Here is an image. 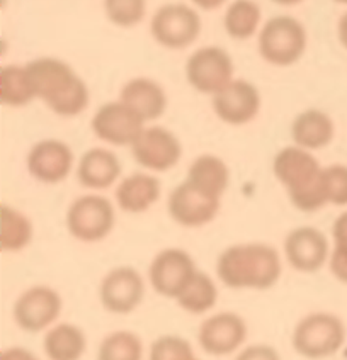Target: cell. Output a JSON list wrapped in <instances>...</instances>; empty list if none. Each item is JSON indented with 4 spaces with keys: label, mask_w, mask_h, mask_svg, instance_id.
<instances>
[{
    "label": "cell",
    "mask_w": 347,
    "mask_h": 360,
    "mask_svg": "<svg viewBox=\"0 0 347 360\" xmlns=\"http://www.w3.org/2000/svg\"><path fill=\"white\" fill-rule=\"evenodd\" d=\"M283 274V259L272 245L251 241L227 247L216 260V276L235 290L272 289Z\"/></svg>",
    "instance_id": "obj_1"
},
{
    "label": "cell",
    "mask_w": 347,
    "mask_h": 360,
    "mask_svg": "<svg viewBox=\"0 0 347 360\" xmlns=\"http://www.w3.org/2000/svg\"><path fill=\"white\" fill-rule=\"evenodd\" d=\"M36 99L60 117H77L91 104V90L67 61L38 56L26 63Z\"/></svg>",
    "instance_id": "obj_2"
},
{
    "label": "cell",
    "mask_w": 347,
    "mask_h": 360,
    "mask_svg": "<svg viewBox=\"0 0 347 360\" xmlns=\"http://www.w3.org/2000/svg\"><path fill=\"white\" fill-rule=\"evenodd\" d=\"M272 174L298 211L317 212L327 206L324 167L313 151L296 145L284 146L272 160Z\"/></svg>",
    "instance_id": "obj_3"
},
{
    "label": "cell",
    "mask_w": 347,
    "mask_h": 360,
    "mask_svg": "<svg viewBox=\"0 0 347 360\" xmlns=\"http://www.w3.org/2000/svg\"><path fill=\"white\" fill-rule=\"evenodd\" d=\"M308 46V34L301 20L293 15H275L265 20L257 38L260 58L272 67L286 68L298 63Z\"/></svg>",
    "instance_id": "obj_4"
},
{
    "label": "cell",
    "mask_w": 347,
    "mask_h": 360,
    "mask_svg": "<svg viewBox=\"0 0 347 360\" xmlns=\"http://www.w3.org/2000/svg\"><path fill=\"white\" fill-rule=\"evenodd\" d=\"M346 342L344 321L334 313L306 314L293 330V349L301 357L320 360L336 355Z\"/></svg>",
    "instance_id": "obj_5"
},
{
    "label": "cell",
    "mask_w": 347,
    "mask_h": 360,
    "mask_svg": "<svg viewBox=\"0 0 347 360\" xmlns=\"http://www.w3.org/2000/svg\"><path fill=\"white\" fill-rule=\"evenodd\" d=\"M65 226L68 235L82 243H99L108 238L116 226L114 204L97 192L79 195L68 206Z\"/></svg>",
    "instance_id": "obj_6"
},
{
    "label": "cell",
    "mask_w": 347,
    "mask_h": 360,
    "mask_svg": "<svg viewBox=\"0 0 347 360\" xmlns=\"http://www.w3.org/2000/svg\"><path fill=\"white\" fill-rule=\"evenodd\" d=\"M203 20L196 7L182 2L163 4L153 12L150 32L167 50H186L201 36Z\"/></svg>",
    "instance_id": "obj_7"
},
{
    "label": "cell",
    "mask_w": 347,
    "mask_h": 360,
    "mask_svg": "<svg viewBox=\"0 0 347 360\" xmlns=\"http://www.w3.org/2000/svg\"><path fill=\"white\" fill-rule=\"evenodd\" d=\"M187 84L199 94L213 97L234 80L235 65L222 46H201L187 56L184 65Z\"/></svg>",
    "instance_id": "obj_8"
},
{
    "label": "cell",
    "mask_w": 347,
    "mask_h": 360,
    "mask_svg": "<svg viewBox=\"0 0 347 360\" xmlns=\"http://www.w3.org/2000/svg\"><path fill=\"white\" fill-rule=\"evenodd\" d=\"M133 160L146 172H169L182 158V143L174 131L163 126H145L130 146Z\"/></svg>",
    "instance_id": "obj_9"
},
{
    "label": "cell",
    "mask_w": 347,
    "mask_h": 360,
    "mask_svg": "<svg viewBox=\"0 0 347 360\" xmlns=\"http://www.w3.org/2000/svg\"><path fill=\"white\" fill-rule=\"evenodd\" d=\"M61 308L63 300L58 290L50 285L36 284L19 294L12 308V316L20 330L27 333H39L55 325Z\"/></svg>",
    "instance_id": "obj_10"
},
{
    "label": "cell",
    "mask_w": 347,
    "mask_h": 360,
    "mask_svg": "<svg viewBox=\"0 0 347 360\" xmlns=\"http://www.w3.org/2000/svg\"><path fill=\"white\" fill-rule=\"evenodd\" d=\"M198 270L189 252L175 247L163 248L150 264L149 281L158 296L177 300Z\"/></svg>",
    "instance_id": "obj_11"
},
{
    "label": "cell",
    "mask_w": 347,
    "mask_h": 360,
    "mask_svg": "<svg viewBox=\"0 0 347 360\" xmlns=\"http://www.w3.org/2000/svg\"><path fill=\"white\" fill-rule=\"evenodd\" d=\"M146 122L122 101L99 105L91 120V129L97 140L111 146H132Z\"/></svg>",
    "instance_id": "obj_12"
},
{
    "label": "cell",
    "mask_w": 347,
    "mask_h": 360,
    "mask_svg": "<svg viewBox=\"0 0 347 360\" xmlns=\"http://www.w3.org/2000/svg\"><path fill=\"white\" fill-rule=\"evenodd\" d=\"M222 199L208 194L198 187L182 180L170 191L167 199V211L174 223L184 228H201L210 224L220 212Z\"/></svg>",
    "instance_id": "obj_13"
},
{
    "label": "cell",
    "mask_w": 347,
    "mask_h": 360,
    "mask_svg": "<svg viewBox=\"0 0 347 360\" xmlns=\"http://www.w3.org/2000/svg\"><path fill=\"white\" fill-rule=\"evenodd\" d=\"M145 290L141 274L132 265H120L102 277L99 300L108 313L130 314L143 302Z\"/></svg>",
    "instance_id": "obj_14"
},
{
    "label": "cell",
    "mask_w": 347,
    "mask_h": 360,
    "mask_svg": "<svg viewBox=\"0 0 347 360\" xmlns=\"http://www.w3.org/2000/svg\"><path fill=\"white\" fill-rule=\"evenodd\" d=\"M330 241L315 226H298L284 238L283 252L289 267L300 274H317L329 264Z\"/></svg>",
    "instance_id": "obj_15"
},
{
    "label": "cell",
    "mask_w": 347,
    "mask_h": 360,
    "mask_svg": "<svg viewBox=\"0 0 347 360\" xmlns=\"http://www.w3.org/2000/svg\"><path fill=\"white\" fill-rule=\"evenodd\" d=\"M263 99L252 82L234 79L211 97V108L220 121L228 126H245L259 116Z\"/></svg>",
    "instance_id": "obj_16"
},
{
    "label": "cell",
    "mask_w": 347,
    "mask_h": 360,
    "mask_svg": "<svg viewBox=\"0 0 347 360\" xmlns=\"http://www.w3.org/2000/svg\"><path fill=\"white\" fill-rule=\"evenodd\" d=\"M75 155L65 141L46 138L32 145L26 158V169L41 184H61L75 169Z\"/></svg>",
    "instance_id": "obj_17"
},
{
    "label": "cell",
    "mask_w": 347,
    "mask_h": 360,
    "mask_svg": "<svg viewBox=\"0 0 347 360\" xmlns=\"http://www.w3.org/2000/svg\"><path fill=\"white\" fill-rule=\"evenodd\" d=\"M247 323L240 314L222 311L208 316L198 331L199 347L211 357L234 354L247 340Z\"/></svg>",
    "instance_id": "obj_18"
},
{
    "label": "cell",
    "mask_w": 347,
    "mask_h": 360,
    "mask_svg": "<svg viewBox=\"0 0 347 360\" xmlns=\"http://www.w3.org/2000/svg\"><path fill=\"white\" fill-rule=\"evenodd\" d=\"M162 182L152 172H133L120 180L114 199L118 207L128 214H141L160 200Z\"/></svg>",
    "instance_id": "obj_19"
},
{
    "label": "cell",
    "mask_w": 347,
    "mask_h": 360,
    "mask_svg": "<svg viewBox=\"0 0 347 360\" xmlns=\"http://www.w3.org/2000/svg\"><path fill=\"white\" fill-rule=\"evenodd\" d=\"M122 165L114 151L108 148H89L77 162V180L85 189L99 192L113 187L121 177Z\"/></svg>",
    "instance_id": "obj_20"
},
{
    "label": "cell",
    "mask_w": 347,
    "mask_h": 360,
    "mask_svg": "<svg viewBox=\"0 0 347 360\" xmlns=\"http://www.w3.org/2000/svg\"><path fill=\"white\" fill-rule=\"evenodd\" d=\"M120 101L130 105L145 122L160 120L165 114L169 99L160 82L150 77H134L121 87Z\"/></svg>",
    "instance_id": "obj_21"
},
{
    "label": "cell",
    "mask_w": 347,
    "mask_h": 360,
    "mask_svg": "<svg viewBox=\"0 0 347 360\" xmlns=\"http://www.w3.org/2000/svg\"><path fill=\"white\" fill-rule=\"evenodd\" d=\"M289 133H291L293 145L310 151H318L332 143L336 136V124L325 110L310 108L296 114Z\"/></svg>",
    "instance_id": "obj_22"
},
{
    "label": "cell",
    "mask_w": 347,
    "mask_h": 360,
    "mask_svg": "<svg viewBox=\"0 0 347 360\" xmlns=\"http://www.w3.org/2000/svg\"><path fill=\"white\" fill-rule=\"evenodd\" d=\"M187 182L215 198L222 199L230 186V169L223 158L204 153L196 157L187 169Z\"/></svg>",
    "instance_id": "obj_23"
},
{
    "label": "cell",
    "mask_w": 347,
    "mask_h": 360,
    "mask_svg": "<svg viewBox=\"0 0 347 360\" xmlns=\"http://www.w3.org/2000/svg\"><path fill=\"white\" fill-rule=\"evenodd\" d=\"M43 347L50 360H80L87 350V338L73 323H58L44 335Z\"/></svg>",
    "instance_id": "obj_24"
},
{
    "label": "cell",
    "mask_w": 347,
    "mask_h": 360,
    "mask_svg": "<svg viewBox=\"0 0 347 360\" xmlns=\"http://www.w3.org/2000/svg\"><path fill=\"white\" fill-rule=\"evenodd\" d=\"M223 27L232 39L254 38L263 27V9L255 0H232L223 14Z\"/></svg>",
    "instance_id": "obj_25"
},
{
    "label": "cell",
    "mask_w": 347,
    "mask_h": 360,
    "mask_svg": "<svg viewBox=\"0 0 347 360\" xmlns=\"http://www.w3.org/2000/svg\"><path fill=\"white\" fill-rule=\"evenodd\" d=\"M36 101L26 65H4L0 70V102L6 108H24Z\"/></svg>",
    "instance_id": "obj_26"
},
{
    "label": "cell",
    "mask_w": 347,
    "mask_h": 360,
    "mask_svg": "<svg viewBox=\"0 0 347 360\" xmlns=\"http://www.w3.org/2000/svg\"><path fill=\"white\" fill-rule=\"evenodd\" d=\"M34 238V226L30 216L23 211L4 204L2 206V235H0V247L6 253L23 252L31 245Z\"/></svg>",
    "instance_id": "obj_27"
},
{
    "label": "cell",
    "mask_w": 347,
    "mask_h": 360,
    "mask_svg": "<svg viewBox=\"0 0 347 360\" xmlns=\"http://www.w3.org/2000/svg\"><path fill=\"white\" fill-rule=\"evenodd\" d=\"M177 304L189 314H204L208 311H211L216 306L218 301V288H216V282L213 277L208 276V274L198 272L194 274L193 279L189 281V284L184 288V290L179 294Z\"/></svg>",
    "instance_id": "obj_28"
},
{
    "label": "cell",
    "mask_w": 347,
    "mask_h": 360,
    "mask_svg": "<svg viewBox=\"0 0 347 360\" xmlns=\"http://www.w3.org/2000/svg\"><path fill=\"white\" fill-rule=\"evenodd\" d=\"M141 338L133 331L120 330L101 342L97 360H141Z\"/></svg>",
    "instance_id": "obj_29"
},
{
    "label": "cell",
    "mask_w": 347,
    "mask_h": 360,
    "mask_svg": "<svg viewBox=\"0 0 347 360\" xmlns=\"http://www.w3.org/2000/svg\"><path fill=\"white\" fill-rule=\"evenodd\" d=\"M146 0H102L106 18L122 30L138 26L146 18Z\"/></svg>",
    "instance_id": "obj_30"
},
{
    "label": "cell",
    "mask_w": 347,
    "mask_h": 360,
    "mask_svg": "<svg viewBox=\"0 0 347 360\" xmlns=\"http://www.w3.org/2000/svg\"><path fill=\"white\" fill-rule=\"evenodd\" d=\"M329 267L339 282L347 284V211L337 216L332 224Z\"/></svg>",
    "instance_id": "obj_31"
},
{
    "label": "cell",
    "mask_w": 347,
    "mask_h": 360,
    "mask_svg": "<svg viewBox=\"0 0 347 360\" xmlns=\"http://www.w3.org/2000/svg\"><path fill=\"white\" fill-rule=\"evenodd\" d=\"M149 360H198V357L186 338L177 335H163L150 347Z\"/></svg>",
    "instance_id": "obj_32"
},
{
    "label": "cell",
    "mask_w": 347,
    "mask_h": 360,
    "mask_svg": "<svg viewBox=\"0 0 347 360\" xmlns=\"http://www.w3.org/2000/svg\"><path fill=\"white\" fill-rule=\"evenodd\" d=\"M324 191L327 204L347 206V165L334 163L324 167Z\"/></svg>",
    "instance_id": "obj_33"
},
{
    "label": "cell",
    "mask_w": 347,
    "mask_h": 360,
    "mask_svg": "<svg viewBox=\"0 0 347 360\" xmlns=\"http://www.w3.org/2000/svg\"><path fill=\"white\" fill-rule=\"evenodd\" d=\"M235 360H281V357L271 345H251L240 352Z\"/></svg>",
    "instance_id": "obj_34"
},
{
    "label": "cell",
    "mask_w": 347,
    "mask_h": 360,
    "mask_svg": "<svg viewBox=\"0 0 347 360\" xmlns=\"http://www.w3.org/2000/svg\"><path fill=\"white\" fill-rule=\"evenodd\" d=\"M2 360H39L31 350L23 349V347H11L2 354Z\"/></svg>",
    "instance_id": "obj_35"
},
{
    "label": "cell",
    "mask_w": 347,
    "mask_h": 360,
    "mask_svg": "<svg viewBox=\"0 0 347 360\" xmlns=\"http://www.w3.org/2000/svg\"><path fill=\"white\" fill-rule=\"evenodd\" d=\"M191 6L196 7V9H201L204 12L216 11L220 7H223L228 0H189Z\"/></svg>",
    "instance_id": "obj_36"
},
{
    "label": "cell",
    "mask_w": 347,
    "mask_h": 360,
    "mask_svg": "<svg viewBox=\"0 0 347 360\" xmlns=\"http://www.w3.org/2000/svg\"><path fill=\"white\" fill-rule=\"evenodd\" d=\"M337 38L339 43L344 46V50H347V11L342 14V18L337 22Z\"/></svg>",
    "instance_id": "obj_37"
},
{
    "label": "cell",
    "mask_w": 347,
    "mask_h": 360,
    "mask_svg": "<svg viewBox=\"0 0 347 360\" xmlns=\"http://www.w3.org/2000/svg\"><path fill=\"white\" fill-rule=\"evenodd\" d=\"M272 2L277 4V6L291 7V6H298V4H301V2H303V0H272Z\"/></svg>",
    "instance_id": "obj_38"
},
{
    "label": "cell",
    "mask_w": 347,
    "mask_h": 360,
    "mask_svg": "<svg viewBox=\"0 0 347 360\" xmlns=\"http://www.w3.org/2000/svg\"><path fill=\"white\" fill-rule=\"evenodd\" d=\"M336 4H341V6H347V0H334Z\"/></svg>",
    "instance_id": "obj_39"
},
{
    "label": "cell",
    "mask_w": 347,
    "mask_h": 360,
    "mask_svg": "<svg viewBox=\"0 0 347 360\" xmlns=\"http://www.w3.org/2000/svg\"><path fill=\"white\" fill-rule=\"evenodd\" d=\"M198 360H201V359H198Z\"/></svg>",
    "instance_id": "obj_40"
}]
</instances>
